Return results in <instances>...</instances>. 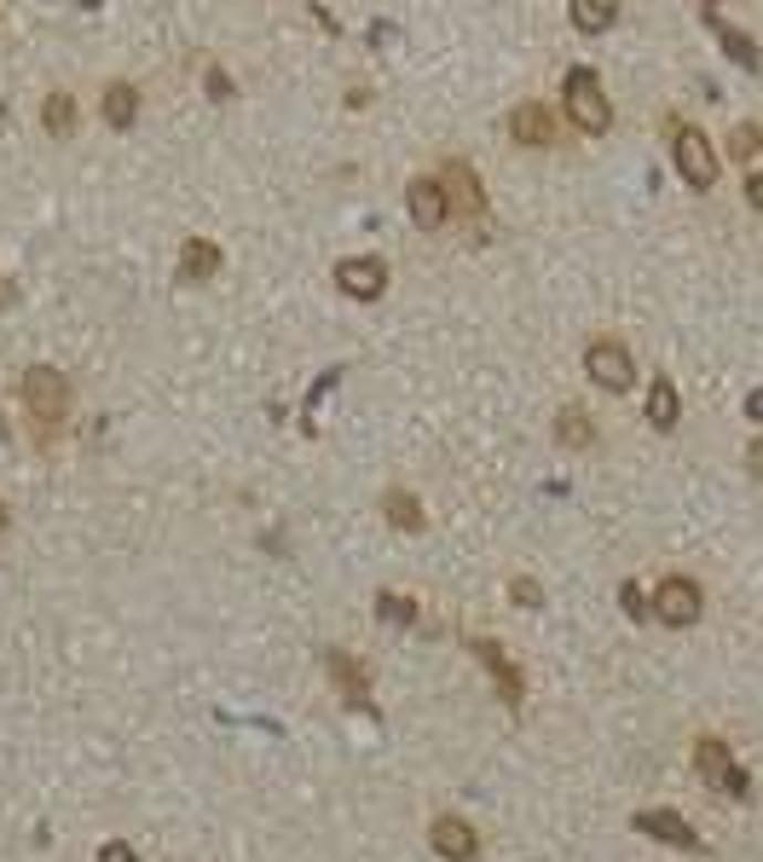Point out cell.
<instances>
[{"instance_id":"cell-1","label":"cell","mask_w":763,"mask_h":862,"mask_svg":"<svg viewBox=\"0 0 763 862\" xmlns=\"http://www.w3.org/2000/svg\"><path fill=\"white\" fill-rule=\"evenodd\" d=\"M562 105H567V116H573L578 134H590V139L614 134V98H607L602 75H596L590 64H573V70L562 75Z\"/></svg>"},{"instance_id":"cell-2","label":"cell","mask_w":763,"mask_h":862,"mask_svg":"<svg viewBox=\"0 0 763 862\" xmlns=\"http://www.w3.org/2000/svg\"><path fill=\"white\" fill-rule=\"evenodd\" d=\"M671 168L682 174V186L689 191H711L723 174V150L711 145L694 122H682V128H671Z\"/></svg>"},{"instance_id":"cell-3","label":"cell","mask_w":763,"mask_h":862,"mask_svg":"<svg viewBox=\"0 0 763 862\" xmlns=\"http://www.w3.org/2000/svg\"><path fill=\"white\" fill-rule=\"evenodd\" d=\"M23 412H30L41 428H59L70 417V383L59 365H30L23 371Z\"/></svg>"},{"instance_id":"cell-4","label":"cell","mask_w":763,"mask_h":862,"mask_svg":"<svg viewBox=\"0 0 763 862\" xmlns=\"http://www.w3.org/2000/svg\"><path fill=\"white\" fill-rule=\"evenodd\" d=\"M694 770H700V781L711 793H723V799H752V781H746V770L729 758V747L718 741V735H700L694 741Z\"/></svg>"},{"instance_id":"cell-5","label":"cell","mask_w":763,"mask_h":862,"mask_svg":"<svg viewBox=\"0 0 763 862\" xmlns=\"http://www.w3.org/2000/svg\"><path fill=\"white\" fill-rule=\"evenodd\" d=\"M584 371H590V383L602 394H630L636 388V360H630V347L619 336H596L590 347H584Z\"/></svg>"},{"instance_id":"cell-6","label":"cell","mask_w":763,"mask_h":862,"mask_svg":"<svg viewBox=\"0 0 763 862\" xmlns=\"http://www.w3.org/2000/svg\"><path fill=\"white\" fill-rule=\"evenodd\" d=\"M648 602H654V620H659V625H671V631L694 625V620L705 614V591H700V579H689V573L659 579V591H654Z\"/></svg>"},{"instance_id":"cell-7","label":"cell","mask_w":763,"mask_h":862,"mask_svg":"<svg viewBox=\"0 0 763 862\" xmlns=\"http://www.w3.org/2000/svg\"><path fill=\"white\" fill-rule=\"evenodd\" d=\"M440 186H446V202H451V220L457 215H463V220H487V186H480L474 163L446 157L440 163Z\"/></svg>"},{"instance_id":"cell-8","label":"cell","mask_w":763,"mask_h":862,"mask_svg":"<svg viewBox=\"0 0 763 862\" xmlns=\"http://www.w3.org/2000/svg\"><path fill=\"white\" fill-rule=\"evenodd\" d=\"M336 290L347 295V301H382L388 295V261L382 256H347V261H336Z\"/></svg>"},{"instance_id":"cell-9","label":"cell","mask_w":763,"mask_h":862,"mask_svg":"<svg viewBox=\"0 0 763 862\" xmlns=\"http://www.w3.org/2000/svg\"><path fill=\"white\" fill-rule=\"evenodd\" d=\"M405 215H411L417 232H440V226L451 220V202H446L440 174H417V180L405 186Z\"/></svg>"},{"instance_id":"cell-10","label":"cell","mask_w":763,"mask_h":862,"mask_svg":"<svg viewBox=\"0 0 763 862\" xmlns=\"http://www.w3.org/2000/svg\"><path fill=\"white\" fill-rule=\"evenodd\" d=\"M630 828L648 833V840H659V845H677V851H705V840L694 833V822L677 817V810H636Z\"/></svg>"},{"instance_id":"cell-11","label":"cell","mask_w":763,"mask_h":862,"mask_svg":"<svg viewBox=\"0 0 763 862\" xmlns=\"http://www.w3.org/2000/svg\"><path fill=\"white\" fill-rule=\"evenodd\" d=\"M509 139H515L521 150H544L555 145V116L544 98H521L515 111H509Z\"/></svg>"},{"instance_id":"cell-12","label":"cell","mask_w":763,"mask_h":862,"mask_svg":"<svg viewBox=\"0 0 763 862\" xmlns=\"http://www.w3.org/2000/svg\"><path fill=\"white\" fill-rule=\"evenodd\" d=\"M220 267H226V256L209 238H186L180 256H174V278H180V284H209V278H220Z\"/></svg>"},{"instance_id":"cell-13","label":"cell","mask_w":763,"mask_h":862,"mask_svg":"<svg viewBox=\"0 0 763 862\" xmlns=\"http://www.w3.org/2000/svg\"><path fill=\"white\" fill-rule=\"evenodd\" d=\"M428 845H435L446 862H474V856H480V833H474L463 817H435V828H428Z\"/></svg>"},{"instance_id":"cell-14","label":"cell","mask_w":763,"mask_h":862,"mask_svg":"<svg viewBox=\"0 0 763 862\" xmlns=\"http://www.w3.org/2000/svg\"><path fill=\"white\" fill-rule=\"evenodd\" d=\"M642 417H648V428H659V435H671V428L682 423V394H677L671 376H654V383H648V394H642Z\"/></svg>"},{"instance_id":"cell-15","label":"cell","mask_w":763,"mask_h":862,"mask_svg":"<svg viewBox=\"0 0 763 862\" xmlns=\"http://www.w3.org/2000/svg\"><path fill=\"white\" fill-rule=\"evenodd\" d=\"M469 654H474V661L492 672V683L503 689V706H521V672L509 666V654H503L492 637H469Z\"/></svg>"},{"instance_id":"cell-16","label":"cell","mask_w":763,"mask_h":862,"mask_svg":"<svg viewBox=\"0 0 763 862\" xmlns=\"http://www.w3.org/2000/svg\"><path fill=\"white\" fill-rule=\"evenodd\" d=\"M705 30L718 35V46H723V53H729L734 64H741L746 75H757V70H763V53H757V41H752L746 30H734V23H729V18H718V12H705Z\"/></svg>"},{"instance_id":"cell-17","label":"cell","mask_w":763,"mask_h":862,"mask_svg":"<svg viewBox=\"0 0 763 862\" xmlns=\"http://www.w3.org/2000/svg\"><path fill=\"white\" fill-rule=\"evenodd\" d=\"M324 666H330V677H336V689H342L347 706H370V677L353 666L347 648H324Z\"/></svg>"},{"instance_id":"cell-18","label":"cell","mask_w":763,"mask_h":862,"mask_svg":"<svg viewBox=\"0 0 763 862\" xmlns=\"http://www.w3.org/2000/svg\"><path fill=\"white\" fill-rule=\"evenodd\" d=\"M98 116H105V128L127 134V128L139 122V87H134V82H111L105 98H98Z\"/></svg>"},{"instance_id":"cell-19","label":"cell","mask_w":763,"mask_h":862,"mask_svg":"<svg viewBox=\"0 0 763 862\" xmlns=\"http://www.w3.org/2000/svg\"><path fill=\"white\" fill-rule=\"evenodd\" d=\"M382 516H388L394 532H422V527H428L422 498H417V492H405V487H388V492H382Z\"/></svg>"},{"instance_id":"cell-20","label":"cell","mask_w":763,"mask_h":862,"mask_svg":"<svg viewBox=\"0 0 763 862\" xmlns=\"http://www.w3.org/2000/svg\"><path fill=\"white\" fill-rule=\"evenodd\" d=\"M567 18L578 35H607L619 23V7L614 0H567Z\"/></svg>"},{"instance_id":"cell-21","label":"cell","mask_w":763,"mask_h":862,"mask_svg":"<svg viewBox=\"0 0 763 862\" xmlns=\"http://www.w3.org/2000/svg\"><path fill=\"white\" fill-rule=\"evenodd\" d=\"M555 446H567V451H590L596 446V423L578 412V405H562L555 412Z\"/></svg>"},{"instance_id":"cell-22","label":"cell","mask_w":763,"mask_h":862,"mask_svg":"<svg viewBox=\"0 0 763 862\" xmlns=\"http://www.w3.org/2000/svg\"><path fill=\"white\" fill-rule=\"evenodd\" d=\"M75 122H82V111H75V98L59 87V93H46V105H41V128L46 139H70L75 134Z\"/></svg>"},{"instance_id":"cell-23","label":"cell","mask_w":763,"mask_h":862,"mask_svg":"<svg viewBox=\"0 0 763 862\" xmlns=\"http://www.w3.org/2000/svg\"><path fill=\"white\" fill-rule=\"evenodd\" d=\"M723 145H729V163H752L763 150V128H757V122H734Z\"/></svg>"},{"instance_id":"cell-24","label":"cell","mask_w":763,"mask_h":862,"mask_svg":"<svg viewBox=\"0 0 763 862\" xmlns=\"http://www.w3.org/2000/svg\"><path fill=\"white\" fill-rule=\"evenodd\" d=\"M376 614L388 620V625H411L417 620V602L399 596V591H376Z\"/></svg>"},{"instance_id":"cell-25","label":"cell","mask_w":763,"mask_h":862,"mask_svg":"<svg viewBox=\"0 0 763 862\" xmlns=\"http://www.w3.org/2000/svg\"><path fill=\"white\" fill-rule=\"evenodd\" d=\"M202 87H209V98H215V105H232V98H238L232 70H220V64H209V70H202Z\"/></svg>"},{"instance_id":"cell-26","label":"cell","mask_w":763,"mask_h":862,"mask_svg":"<svg viewBox=\"0 0 763 862\" xmlns=\"http://www.w3.org/2000/svg\"><path fill=\"white\" fill-rule=\"evenodd\" d=\"M619 607H625L630 620H654V602H648V591L636 585V579H625V585H619Z\"/></svg>"},{"instance_id":"cell-27","label":"cell","mask_w":763,"mask_h":862,"mask_svg":"<svg viewBox=\"0 0 763 862\" xmlns=\"http://www.w3.org/2000/svg\"><path fill=\"white\" fill-rule=\"evenodd\" d=\"M509 596H515V607H539V602H544V585H539V579H515V585H509Z\"/></svg>"},{"instance_id":"cell-28","label":"cell","mask_w":763,"mask_h":862,"mask_svg":"<svg viewBox=\"0 0 763 862\" xmlns=\"http://www.w3.org/2000/svg\"><path fill=\"white\" fill-rule=\"evenodd\" d=\"M98 862H139L134 851H127L122 840H111V845H98Z\"/></svg>"},{"instance_id":"cell-29","label":"cell","mask_w":763,"mask_h":862,"mask_svg":"<svg viewBox=\"0 0 763 862\" xmlns=\"http://www.w3.org/2000/svg\"><path fill=\"white\" fill-rule=\"evenodd\" d=\"M746 475H752V480H763V435L746 446Z\"/></svg>"},{"instance_id":"cell-30","label":"cell","mask_w":763,"mask_h":862,"mask_svg":"<svg viewBox=\"0 0 763 862\" xmlns=\"http://www.w3.org/2000/svg\"><path fill=\"white\" fill-rule=\"evenodd\" d=\"M746 417L763 428V388H752V394H746Z\"/></svg>"},{"instance_id":"cell-31","label":"cell","mask_w":763,"mask_h":862,"mask_svg":"<svg viewBox=\"0 0 763 862\" xmlns=\"http://www.w3.org/2000/svg\"><path fill=\"white\" fill-rule=\"evenodd\" d=\"M746 202H752V209H763V174H752V180H746Z\"/></svg>"},{"instance_id":"cell-32","label":"cell","mask_w":763,"mask_h":862,"mask_svg":"<svg viewBox=\"0 0 763 862\" xmlns=\"http://www.w3.org/2000/svg\"><path fill=\"white\" fill-rule=\"evenodd\" d=\"M700 7H705V12H718V7H723V0H700Z\"/></svg>"},{"instance_id":"cell-33","label":"cell","mask_w":763,"mask_h":862,"mask_svg":"<svg viewBox=\"0 0 763 862\" xmlns=\"http://www.w3.org/2000/svg\"><path fill=\"white\" fill-rule=\"evenodd\" d=\"M0 532H7V503H0Z\"/></svg>"}]
</instances>
